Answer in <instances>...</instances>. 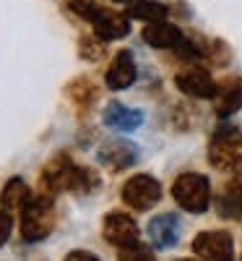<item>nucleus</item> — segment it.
<instances>
[{"label": "nucleus", "instance_id": "1a4fd4ad", "mask_svg": "<svg viewBox=\"0 0 242 261\" xmlns=\"http://www.w3.org/2000/svg\"><path fill=\"white\" fill-rule=\"evenodd\" d=\"M174 84L177 89L188 97H195V99H214L216 94V84L211 79V73L206 68H198V65H190V68L180 71L174 76Z\"/></svg>", "mask_w": 242, "mask_h": 261}, {"label": "nucleus", "instance_id": "4468645a", "mask_svg": "<svg viewBox=\"0 0 242 261\" xmlns=\"http://www.w3.org/2000/svg\"><path fill=\"white\" fill-rule=\"evenodd\" d=\"M237 110H242V79H227L216 86L214 113L219 118H229Z\"/></svg>", "mask_w": 242, "mask_h": 261}, {"label": "nucleus", "instance_id": "ddd939ff", "mask_svg": "<svg viewBox=\"0 0 242 261\" xmlns=\"http://www.w3.org/2000/svg\"><path fill=\"white\" fill-rule=\"evenodd\" d=\"M104 125L112 130H120V134H130V130L143 125V113L123 102H109L104 107Z\"/></svg>", "mask_w": 242, "mask_h": 261}, {"label": "nucleus", "instance_id": "2eb2a0df", "mask_svg": "<svg viewBox=\"0 0 242 261\" xmlns=\"http://www.w3.org/2000/svg\"><path fill=\"white\" fill-rule=\"evenodd\" d=\"M183 32L169 24V21H151L143 29V42H148L151 47H159V50H174L183 42Z\"/></svg>", "mask_w": 242, "mask_h": 261}, {"label": "nucleus", "instance_id": "aec40b11", "mask_svg": "<svg viewBox=\"0 0 242 261\" xmlns=\"http://www.w3.org/2000/svg\"><path fill=\"white\" fill-rule=\"evenodd\" d=\"M102 42L104 39H92V37H83L81 42H78V47H81V58H86V60H99L102 58Z\"/></svg>", "mask_w": 242, "mask_h": 261}, {"label": "nucleus", "instance_id": "20e7f679", "mask_svg": "<svg viewBox=\"0 0 242 261\" xmlns=\"http://www.w3.org/2000/svg\"><path fill=\"white\" fill-rule=\"evenodd\" d=\"M81 183V167L73 165L68 154L52 157L45 170H42V188L50 193H63V191H78Z\"/></svg>", "mask_w": 242, "mask_h": 261}, {"label": "nucleus", "instance_id": "dca6fc26", "mask_svg": "<svg viewBox=\"0 0 242 261\" xmlns=\"http://www.w3.org/2000/svg\"><path fill=\"white\" fill-rule=\"evenodd\" d=\"M219 212L229 220H242V172H237L224 186L222 196H219Z\"/></svg>", "mask_w": 242, "mask_h": 261}, {"label": "nucleus", "instance_id": "7ed1b4c3", "mask_svg": "<svg viewBox=\"0 0 242 261\" xmlns=\"http://www.w3.org/2000/svg\"><path fill=\"white\" fill-rule=\"evenodd\" d=\"M208 162L224 172L242 167V134L237 128L216 130L208 144Z\"/></svg>", "mask_w": 242, "mask_h": 261}, {"label": "nucleus", "instance_id": "39448f33", "mask_svg": "<svg viewBox=\"0 0 242 261\" xmlns=\"http://www.w3.org/2000/svg\"><path fill=\"white\" fill-rule=\"evenodd\" d=\"M162 199V186L151 175H133L123 186V201L136 209V212H148L159 204Z\"/></svg>", "mask_w": 242, "mask_h": 261}, {"label": "nucleus", "instance_id": "f3484780", "mask_svg": "<svg viewBox=\"0 0 242 261\" xmlns=\"http://www.w3.org/2000/svg\"><path fill=\"white\" fill-rule=\"evenodd\" d=\"M29 199H32V191H29V186L21 178H11L6 183L3 193H0V204H3L8 212H21L26 206Z\"/></svg>", "mask_w": 242, "mask_h": 261}, {"label": "nucleus", "instance_id": "f8f14e48", "mask_svg": "<svg viewBox=\"0 0 242 261\" xmlns=\"http://www.w3.org/2000/svg\"><path fill=\"white\" fill-rule=\"evenodd\" d=\"M138 76V68H136V60H133V53L130 50H120L115 55V60L109 63V68H107V86L109 89H128V86H133Z\"/></svg>", "mask_w": 242, "mask_h": 261}, {"label": "nucleus", "instance_id": "6ab92c4d", "mask_svg": "<svg viewBox=\"0 0 242 261\" xmlns=\"http://www.w3.org/2000/svg\"><path fill=\"white\" fill-rule=\"evenodd\" d=\"M130 18H138L143 24H151V21H164L167 18V6L157 3V0H138L128 8Z\"/></svg>", "mask_w": 242, "mask_h": 261}, {"label": "nucleus", "instance_id": "4be33fe9", "mask_svg": "<svg viewBox=\"0 0 242 261\" xmlns=\"http://www.w3.org/2000/svg\"><path fill=\"white\" fill-rule=\"evenodd\" d=\"M120 258H128V261H143V258H151V251L141 243H133L128 248H120Z\"/></svg>", "mask_w": 242, "mask_h": 261}, {"label": "nucleus", "instance_id": "f03ea898", "mask_svg": "<svg viewBox=\"0 0 242 261\" xmlns=\"http://www.w3.org/2000/svg\"><path fill=\"white\" fill-rule=\"evenodd\" d=\"M172 199L190 214H203L211 206V183L201 172H183L172 183Z\"/></svg>", "mask_w": 242, "mask_h": 261}, {"label": "nucleus", "instance_id": "412c9836", "mask_svg": "<svg viewBox=\"0 0 242 261\" xmlns=\"http://www.w3.org/2000/svg\"><path fill=\"white\" fill-rule=\"evenodd\" d=\"M68 8H71L76 16L86 18V21H92V18L97 16V11H99V6L94 3V0H68Z\"/></svg>", "mask_w": 242, "mask_h": 261}, {"label": "nucleus", "instance_id": "6e6552de", "mask_svg": "<svg viewBox=\"0 0 242 261\" xmlns=\"http://www.w3.org/2000/svg\"><path fill=\"white\" fill-rule=\"evenodd\" d=\"M136 160H138V146L128 139H109L99 146V162L112 172L128 170L130 165H136Z\"/></svg>", "mask_w": 242, "mask_h": 261}, {"label": "nucleus", "instance_id": "9d476101", "mask_svg": "<svg viewBox=\"0 0 242 261\" xmlns=\"http://www.w3.org/2000/svg\"><path fill=\"white\" fill-rule=\"evenodd\" d=\"M180 232H183V225H180V217L177 214H159L148 222V238H151V246L159 248V251H167V248H174L180 243Z\"/></svg>", "mask_w": 242, "mask_h": 261}, {"label": "nucleus", "instance_id": "f257e3e1", "mask_svg": "<svg viewBox=\"0 0 242 261\" xmlns=\"http://www.w3.org/2000/svg\"><path fill=\"white\" fill-rule=\"evenodd\" d=\"M55 193H32L26 206L21 209V238L26 243H39L55 230Z\"/></svg>", "mask_w": 242, "mask_h": 261}, {"label": "nucleus", "instance_id": "0eeeda50", "mask_svg": "<svg viewBox=\"0 0 242 261\" xmlns=\"http://www.w3.org/2000/svg\"><path fill=\"white\" fill-rule=\"evenodd\" d=\"M193 253L201 258H211V261H227L234 253V243L232 235L224 230H206L198 232L193 241Z\"/></svg>", "mask_w": 242, "mask_h": 261}, {"label": "nucleus", "instance_id": "b1692460", "mask_svg": "<svg viewBox=\"0 0 242 261\" xmlns=\"http://www.w3.org/2000/svg\"><path fill=\"white\" fill-rule=\"evenodd\" d=\"M68 261H99V256L92 253V251H71Z\"/></svg>", "mask_w": 242, "mask_h": 261}, {"label": "nucleus", "instance_id": "393cba45", "mask_svg": "<svg viewBox=\"0 0 242 261\" xmlns=\"http://www.w3.org/2000/svg\"><path fill=\"white\" fill-rule=\"evenodd\" d=\"M115 3H120V6H128V8H130L133 3H138V0H115Z\"/></svg>", "mask_w": 242, "mask_h": 261}, {"label": "nucleus", "instance_id": "a211bd4d", "mask_svg": "<svg viewBox=\"0 0 242 261\" xmlns=\"http://www.w3.org/2000/svg\"><path fill=\"white\" fill-rule=\"evenodd\" d=\"M65 92H68L71 102H76V107H81V110H89L92 102H97V97H99V89H97L89 79H76V81H71Z\"/></svg>", "mask_w": 242, "mask_h": 261}, {"label": "nucleus", "instance_id": "9b49d317", "mask_svg": "<svg viewBox=\"0 0 242 261\" xmlns=\"http://www.w3.org/2000/svg\"><path fill=\"white\" fill-rule=\"evenodd\" d=\"M92 27H94V34L104 42H115V39H123L128 37L130 32V21L125 13L120 11H112V8H99L97 16L92 18Z\"/></svg>", "mask_w": 242, "mask_h": 261}, {"label": "nucleus", "instance_id": "423d86ee", "mask_svg": "<svg viewBox=\"0 0 242 261\" xmlns=\"http://www.w3.org/2000/svg\"><path fill=\"white\" fill-rule=\"evenodd\" d=\"M102 235L115 248H128V246L138 243V225L133 217H128L123 212H109L102 222Z\"/></svg>", "mask_w": 242, "mask_h": 261}, {"label": "nucleus", "instance_id": "5701e85b", "mask_svg": "<svg viewBox=\"0 0 242 261\" xmlns=\"http://www.w3.org/2000/svg\"><path fill=\"white\" fill-rule=\"evenodd\" d=\"M11 227H13V220H11L8 209H6V212H0V248H3L6 241L11 238Z\"/></svg>", "mask_w": 242, "mask_h": 261}]
</instances>
